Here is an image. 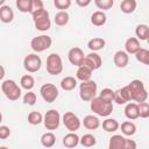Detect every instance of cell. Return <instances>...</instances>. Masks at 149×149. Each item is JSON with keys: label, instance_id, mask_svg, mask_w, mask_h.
I'll list each match as a JSON object with an SVG mask.
<instances>
[{"label": "cell", "instance_id": "1", "mask_svg": "<svg viewBox=\"0 0 149 149\" xmlns=\"http://www.w3.org/2000/svg\"><path fill=\"white\" fill-rule=\"evenodd\" d=\"M129 92H130V97H132V101H135L136 104L140 102H144L148 99V92L144 87V84L139 80V79H134L132 80L128 85H127Z\"/></svg>", "mask_w": 149, "mask_h": 149}, {"label": "cell", "instance_id": "2", "mask_svg": "<svg viewBox=\"0 0 149 149\" xmlns=\"http://www.w3.org/2000/svg\"><path fill=\"white\" fill-rule=\"evenodd\" d=\"M33 21L35 24V28L40 31H47L51 28V21L49 17V12L44 8L35 10L31 13Z\"/></svg>", "mask_w": 149, "mask_h": 149}, {"label": "cell", "instance_id": "3", "mask_svg": "<svg viewBox=\"0 0 149 149\" xmlns=\"http://www.w3.org/2000/svg\"><path fill=\"white\" fill-rule=\"evenodd\" d=\"M90 102H91V104H90L91 111H92L93 113H95L97 115H99V116L107 118V116L111 115L112 112H113V104L106 102L105 100H102V99L99 98V97L93 98Z\"/></svg>", "mask_w": 149, "mask_h": 149}, {"label": "cell", "instance_id": "4", "mask_svg": "<svg viewBox=\"0 0 149 149\" xmlns=\"http://www.w3.org/2000/svg\"><path fill=\"white\" fill-rule=\"evenodd\" d=\"M1 91L8 100L16 101L21 97V88L13 79H7L1 84Z\"/></svg>", "mask_w": 149, "mask_h": 149}, {"label": "cell", "instance_id": "5", "mask_svg": "<svg viewBox=\"0 0 149 149\" xmlns=\"http://www.w3.org/2000/svg\"><path fill=\"white\" fill-rule=\"evenodd\" d=\"M108 149H136V142L122 135H113L109 139Z\"/></svg>", "mask_w": 149, "mask_h": 149}, {"label": "cell", "instance_id": "6", "mask_svg": "<svg viewBox=\"0 0 149 149\" xmlns=\"http://www.w3.org/2000/svg\"><path fill=\"white\" fill-rule=\"evenodd\" d=\"M63 71V61L56 52L50 54L47 57V72L51 76L61 74Z\"/></svg>", "mask_w": 149, "mask_h": 149}, {"label": "cell", "instance_id": "7", "mask_svg": "<svg viewBox=\"0 0 149 149\" xmlns=\"http://www.w3.org/2000/svg\"><path fill=\"white\" fill-rule=\"evenodd\" d=\"M97 95V83L94 80L83 81L79 85V97L83 101H91Z\"/></svg>", "mask_w": 149, "mask_h": 149}, {"label": "cell", "instance_id": "8", "mask_svg": "<svg viewBox=\"0 0 149 149\" xmlns=\"http://www.w3.org/2000/svg\"><path fill=\"white\" fill-rule=\"evenodd\" d=\"M52 44V40L49 35H38L36 37H34L30 41V48L33 49V51L35 52H42L45 51L47 49H49Z\"/></svg>", "mask_w": 149, "mask_h": 149}, {"label": "cell", "instance_id": "9", "mask_svg": "<svg viewBox=\"0 0 149 149\" xmlns=\"http://www.w3.org/2000/svg\"><path fill=\"white\" fill-rule=\"evenodd\" d=\"M61 114L57 109H49L43 115V123L48 130H56L61 123Z\"/></svg>", "mask_w": 149, "mask_h": 149}, {"label": "cell", "instance_id": "10", "mask_svg": "<svg viewBox=\"0 0 149 149\" xmlns=\"http://www.w3.org/2000/svg\"><path fill=\"white\" fill-rule=\"evenodd\" d=\"M61 121L70 133H74L76 130H78L81 125V121L79 120V118L72 112H65Z\"/></svg>", "mask_w": 149, "mask_h": 149}, {"label": "cell", "instance_id": "11", "mask_svg": "<svg viewBox=\"0 0 149 149\" xmlns=\"http://www.w3.org/2000/svg\"><path fill=\"white\" fill-rule=\"evenodd\" d=\"M41 66L42 59L40 56H37V54H28L23 59V68L30 73L37 72L41 69Z\"/></svg>", "mask_w": 149, "mask_h": 149}, {"label": "cell", "instance_id": "12", "mask_svg": "<svg viewBox=\"0 0 149 149\" xmlns=\"http://www.w3.org/2000/svg\"><path fill=\"white\" fill-rule=\"evenodd\" d=\"M40 93L45 102H54L58 98V88L51 83L43 84L40 88Z\"/></svg>", "mask_w": 149, "mask_h": 149}, {"label": "cell", "instance_id": "13", "mask_svg": "<svg viewBox=\"0 0 149 149\" xmlns=\"http://www.w3.org/2000/svg\"><path fill=\"white\" fill-rule=\"evenodd\" d=\"M102 64V59L100 57V55H98L97 52H90L88 55L85 56L84 62H83V66H86L87 69H90L92 72L98 70Z\"/></svg>", "mask_w": 149, "mask_h": 149}, {"label": "cell", "instance_id": "14", "mask_svg": "<svg viewBox=\"0 0 149 149\" xmlns=\"http://www.w3.org/2000/svg\"><path fill=\"white\" fill-rule=\"evenodd\" d=\"M68 58H69V62L74 65V66H81L83 62H84V58H85V55H84V51L78 48V47H74V48H71L68 52Z\"/></svg>", "mask_w": 149, "mask_h": 149}, {"label": "cell", "instance_id": "15", "mask_svg": "<svg viewBox=\"0 0 149 149\" xmlns=\"http://www.w3.org/2000/svg\"><path fill=\"white\" fill-rule=\"evenodd\" d=\"M114 102L119 104V105H125L132 101V97H130V92L128 90L127 86H123L116 91H114Z\"/></svg>", "mask_w": 149, "mask_h": 149}, {"label": "cell", "instance_id": "16", "mask_svg": "<svg viewBox=\"0 0 149 149\" xmlns=\"http://www.w3.org/2000/svg\"><path fill=\"white\" fill-rule=\"evenodd\" d=\"M113 62H114V65L119 69H123L128 65L129 63V56L126 51L123 50H119L114 54L113 56Z\"/></svg>", "mask_w": 149, "mask_h": 149}, {"label": "cell", "instance_id": "17", "mask_svg": "<svg viewBox=\"0 0 149 149\" xmlns=\"http://www.w3.org/2000/svg\"><path fill=\"white\" fill-rule=\"evenodd\" d=\"M141 49L140 41L136 37H129L125 42V51L128 55H135Z\"/></svg>", "mask_w": 149, "mask_h": 149}, {"label": "cell", "instance_id": "18", "mask_svg": "<svg viewBox=\"0 0 149 149\" xmlns=\"http://www.w3.org/2000/svg\"><path fill=\"white\" fill-rule=\"evenodd\" d=\"M62 142H63V146L65 148L72 149V148H76L79 144V136L76 133H69L63 137Z\"/></svg>", "mask_w": 149, "mask_h": 149}, {"label": "cell", "instance_id": "19", "mask_svg": "<svg viewBox=\"0 0 149 149\" xmlns=\"http://www.w3.org/2000/svg\"><path fill=\"white\" fill-rule=\"evenodd\" d=\"M13 20H14L13 9L7 5H3L2 7H0V21L3 23H10Z\"/></svg>", "mask_w": 149, "mask_h": 149}, {"label": "cell", "instance_id": "20", "mask_svg": "<svg viewBox=\"0 0 149 149\" xmlns=\"http://www.w3.org/2000/svg\"><path fill=\"white\" fill-rule=\"evenodd\" d=\"M125 116L128 120H135L139 118V107L136 102H128L125 107Z\"/></svg>", "mask_w": 149, "mask_h": 149}, {"label": "cell", "instance_id": "21", "mask_svg": "<svg viewBox=\"0 0 149 149\" xmlns=\"http://www.w3.org/2000/svg\"><path fill=\"white\" fill-rule=\"evenodd\" d=\"M107 21V16L102 10H95L92 15H91V23L95 27H101L106 23Z\"/></svg>", "mask_w": 149, "mask_h": 149}, {"label": "cell", "instance_id": "22", "mask_svg": "<svg viewBox=\"0 0 149 149\" xmlns=\"http://www.w3.org/2000/svg\"><path fill=\"white\" fill-rule=\"evenodd\" d=\"M83 125L86 129L88 130H94V129H98L100 127V121L97 116L94 115H86L83 120Z\"/></svg>", "mask_w": 149, "mask_h": 149}, {"label": "cell", "instance_id": "23", "mask_svg": "<svg viewBox=\"0 0 149 149\" xmlns=\"http://www.w3.org/2000/svg\"><path fill=\"white\" fill-rule=\"evenodd\" d=\"M105 44H106V42H105V40L101 38V37H93V38H91V40L87 42V47H88V49L91 50V52H95V51H98V50L104 49Z\"/></svg>", "mask_w": 149, "mask_h": 149}, {"label": "cell", "instance_id": "24", "mask_svg": "<svg viewBox=\"0 0 149 149\" xmlns=\"http://www.w3.org/2000/svg\"><path fill=\"white\" fill-rule=\"evenodd\" d=\"M56 143V136L52 132H47L41 136V144L44 148H51Z\"/></svg>", "mask_w": 149, "mask_h": 149}, {"label": "cell", "instance_id": "25", "mask_svg": "<svg viewBox=\"0 0 149 149\" xmlns=\"http://www.w3.org/2000/svg\"><path fill=\"white\" fill-rule=\"evenodd\" d=\"M136 0H122L120 3V9L125 14H132L136 9Z\"/></svg>", "mask_w": 149, "mask_h": 149}, {"label": "cell", "instance_id": "26", "mask_svg": "<svg viewBox=\"0 0 149 149\" xmlns=\"http://www.w3.org/2000/svg\"><path fill=\"white\" fill-rule=\"evenodd\" d=\"M69 20H70V16H69V13L66 10H59L58 13H56L55 19H54L56 26H58V27L66 26L69 23Z\"/></svg>", "mask_w": 149, "mask_h": 149}, {"label": "cell", "instance_id": "27", "mask_svg": "<svg viewBox=\"0 0 149 149\" xmlns=\"http://www.w3.org/2000/svg\"><path fill=\"white\" fill-rule=\"evenodd\" d=\"M135 35L139 41H147L149 37V27L147 24H139L135 28Z\"/></svg>", "mask_w": 149, "mask_h": 149}, {"label": "cell", "instance_id": "28", "mask_svg": "<svg viewBox=\"0 0 149 149\" xmlns=\"http://www.w3.org/2000/svg\"><path fill=\"white\" fill-rule=\"evenodd\" d=\"M119 127H120V125H119V122H118L115 119L107 118V119H105V120L102 121V128H104V130H106V132H108V133H114V132H116V130L119 129Z\"/></svg>", "mask_w": 149, "mask_h": 149}, {"label": "cell", "instance_id": "29", "mask_svg": "<svg viewBox=\"0 0 149 149\" xmlns=\"http://www.w3.org/2000/svg\"><path fill=\"white\" fill-rule=\"evenodd\" d=\"M91 76H92V71L90 69H87L86 66H79L77 72H76V77L77 79H79L81 83L83 81H87L91 80Z\"/></svg>", "mask_w": 149, "mask_h": 149}, {"label": "cell", "instance_id": "30", "mask_svg": "<svg viewBox=\"0 0 149 149\" xmlns=\"http://www.w3.org/2000/svg\"><path fill=\"white\" fill-rule=\"evenodd\" d=\"M77 86V79L74 77L68 76L61 80V87L64 91H72Z\"/></svg>", "mask_w": 149, "mask_h": 149}, {"label": "cell", "instance_id": "31", "mask_svg": "<svg viewBox=\"0 0 149 149\" xmlns=\"http://www.w3.org/2000/svg\"><path fill=\"white\" fill-rule=\"evenodd\" d=\"M121 133L125 136H133L136 133V126L132 121H125L121 123Z\"/></svg>", "mask_w": 149, "mask_h": 149}, {"label": "cell", "instance_id": "32", "mask_svg": "<svg viewBox=\"0 0 149 149\" xmlns=\"http://www.w3.org/2000/svg\"><path fill=\"white\" fill-rule=\"evenodd\" d=\"M20 84H21V87L27 90V91H31L33 87L35 86V79L33 76L30 74H24L21 77L20 79Z\"/></svg>", "mask_w": 149, "mask_h": 149}, {"label": "cell", "instance_id": "33", "mask_svg": "<svg viewBox=\"0 0 149 149\" xmlns=\"http://www.w3.org/2000/svg\"><path fill=\"white\" fill-rule=\"evenodd\" d=\"M15 5L21 13H31L33 0H16Z\"/></svg>", "mask_w": 149, "mask_h": 149}, {"label": "cell", "instance_id": "34", "mask_svg": "<svg viewBox=\"0 0 149 149\" xmlns=\"http://www.w3.org/2000/svg\"><path fill=\"white\" fill-rule=\"evenodd\" d=\"M79 143H80L83 147H85V148H91V147L95 146L97 139H95V136L92 135V134H84V135L79 139Z\"/></svg>", "mask_w": 149, "mask_h": 149}, {"label": "cell", "instance_id": "35", "mask_svg": "<svg viewBox=\"0 0 149 149\" xmlns=\"http://www.w3.org/2000/svg\"><path fill=\"white\" fill-rule=\"evenodd\" d=\"M135 58L137 59V62H140L144 65H148L149 64V50H147L144 48H141L135 54Z\"/></svg>", "mask_w": 149, "mask_h": 149}, {"label": "cell", "instance_id": "36", "mask_svg": "<svg viewBox=\"0 0 149 149\" xmlns=\"http://www.w3.org/2000/svg\"><path fill=\"white\" fill-rule=\"evenodd\" d=\"M28 122L33 126H37L41 122H43V115L42 113L37 112V111H33L28 114Z\"/></svg>", "mask_w": 149, "mask_h": 149}, {"label": "cell", "instance_id": "37", "mask_svg": "<svg viewBox=\"0 0 149 149\" xmlns=\"http://www.w3.org/2000/svg\"><path fill=\"white\" fill-rule=\"evenodd\" d=\"M99 98H101L102 100H105L106 102H111L113 104V100H114V91L112 88H104L101 90V92L99 93Z\"/></svg>", "mask_w": 149, "mask_h": 149}, {"label": "cell", "instance_id": "38", "mask_svg": "<svg viewBox=\"0 0 149 149\" xmlns=\"http://www.w3.org/2000/svg\"><path fill=\"white\" fill-rule=\"evenodd\" d=\"M137 107H139V118L147 119L149 116V104L147 101L140 102L137 104Z\"/></svg>", "mask_w": 149, "mask_h": 149}, {"label": "cell", "instance_id": "39", "mask_svg": "<svg viewBox=\"0 0 149 149\" xmlns=\"http://www.w3.org/2000/svg\"><path fill=\"white\" fill-rule=\"evenodd\" d=\"M94 5H95L99 9L107 10V9H109V8L113 7L114 1H113V0H94Z\"/></svg>", "mask_w": 149, "mask_h": 149}, {"label": "cell", "instance_id": "40", "mask_svg": "<svg viewBox=\"0 0 149 149\" xmlns=\"http://www.w3.org/2000/svg\"><path fill=\"white\" fill-rule=\"evenodd\" d=\"M36 99L37 97L33 91H27V93L23 95V104L28 106H34L36 102Z\"/></svg>", "mask_w": 149, "mask_h": 149}, {"label": "cell", "instance_id": "41", "mask_svg": "<svg viewBox=\"0 0 149 149\" xmlns=\"http://www.w3.org/2000/svg\"><path fill=\"white\" fill-rule=\"evenodd\" d=\"M54 6L57 9L65 10L71 6V0H54Z\"/></svg>", "mask_w": 149, "mask_h": 149}, {"label": "cell", "instance_id": "42", "mask_svg": "<svg viewBox=\"0 0 149 149\" xmlns=\"http://www.w3.org/2000/svg\"><path fill=\"white\" fill-rule=\"evenodd\" d=\"M10 135V129L7 126H0V140H6Z\"/></svg>", "mask_w": 149, "mask_h": 149}, {"label": "cell", "instance_id": "43", "mask_svg": "<svg viewBox=\"0 0 149 149\" xmlns=\"http://www.w3.org/2000/svg\"><path fill=\"white\" fill-rule=\"evenodd\" d=\"M44 8V5H43V1L41 0H33V8H31V13L35 12V10H38V9H42ZM30 13V14H31Z\"/></svg>", "mask_w": 149, "mask_h": 149}, {"label": "cell", "instance_id": "44", "mask_svg": "<svg viewBox=\"0 0 149 149\" xmlns=\"http://www.w3.org/2000/svg\"><path fill=\"white\" fill-rule=\"evenodd\" d=\"M76 3L78 5V6H80V7H86V6H88L90 3H91V0H76Z\"/></svg>", "mask_w": 149, "mask_h": 149}, {"label": "cell", "instance_id": "45", "mask_svg": "<svg viewBox=\"0 0 149 149\" xmlns=\"http://www.w3.org/2000/svg\"><path fill=\"white\" fill-rule=\"evenodd\" d=\"M5 77V68L2 65H0V80H2Z\"/></svg>", "mask_w": 149, "mask_h": 149}, {"label": "cell", "instance_id": "46", "mask_svg": "<svg viewBox=\"0 0 149 149\" xmlns=\"http://www.w3.org/2000/svg\"><path fill=\"white\" fill-rule=\"evenodd\" d=\"M5 5V0H0V7H2Z\"/></svg>", "mask_w": 149, "mask_h": 149}, {"label": "cell", "instance_id": "47", "mask_svg": "<svg viewBox=\"0 0 149 149\" xmlns=\"http://www.w3.org/2000/svg\"><path fill=\"white\" fill-rule=\"evenodd\" d=\"M1 121H2V114H1V112H0V123H1Z\"/></svg>", "mask_w": 149, "mask_h": 149}, {"label": "cell", "instance_id": "48", "mask_svg": "<svg viewBox=\"0 0 149 149\" xmlns=\"http://www.w3.org/2000/svg\"><path fill=\"white\" fill-rule=\"evenodd\" d=\"M0 149H9V148H7V147H0Z\"/></svg>", "mask_w": 149, "mask_h": 149}]
</instances>
